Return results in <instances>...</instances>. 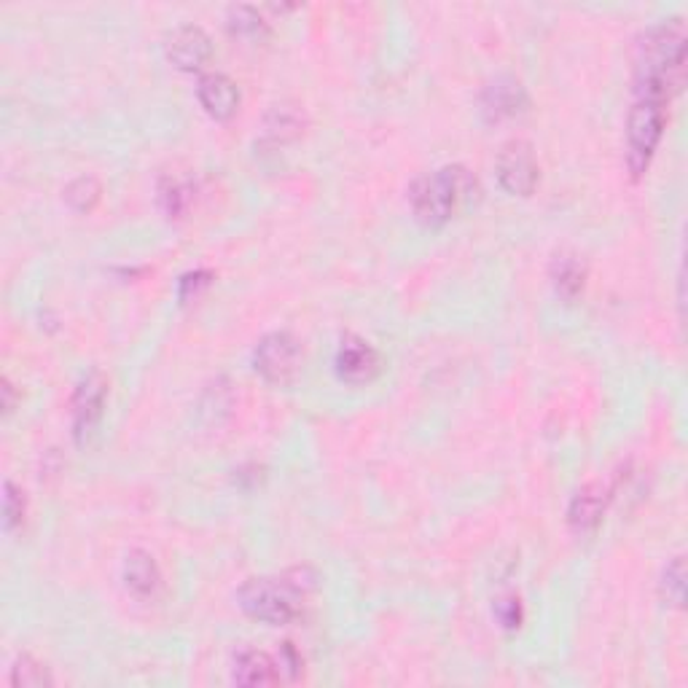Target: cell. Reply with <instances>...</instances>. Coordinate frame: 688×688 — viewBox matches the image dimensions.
Wrapping results in <instances>:
<instances>
[{
  "instance_id": "cell-1",
  "label": "cell",
  "mask_w": 688,
  "mask_h": 688,
  "mask_svg": "<svg viewBox=\"0 0 688 688\" xmlns=\"http://www.w3.org/2000/svg\"><path fill=\"white\" fill-rule=\"evenodd\" d=\"M686 36L680 20L653 27L637 43L635 87L637 100L667 103L684 84Z\"/></svg>"
},
{
  "instance_id": "cell-2",
  "label": "cell",
  "mask_w": 688,
  "mask_h": 688,
  "mask_svg": "<svg viewBox=\"0 0 688 688\" xmlns=\"http://www.w3.org/2000/svg\"><path fill=\"white\" fill-rule=\"evenodd\" d=\"M298 595L302 584L288 578H251L237 591V600L242 611L256 622L285 627L298 616Z\"/></svg>"
},
{
  "instance_id": "cell-3",
  "label": "cell",
  "mask_w": 688,
  "mask_h": 688,
  "mask_svg": "<svg viewBox=\"0 0 688 688\" xmlns=\"http://www.w3.org/2000/svg\"><path fill=\"white\" fill-rule=\"evenodd\" d=\"M409 205L417 221L422 227H444L458 211V196H455L453 175L449 167L436 173H425L409 186Z\"/></svg>"
},
{
  "instance_id": "cell-4",
  "label": "cell",
  "mask_w": 688,
  "mask_h": 688,
  "mask_svg": "<svg viewBox=\"0 0 688 688\" xmlns=\"http://www.w3.org/2000/svg\"><path fill=\"white\" fill-rule=\"evenodd\" d=\"M664 103L657 100H637L627 116V165L632 175H642L651 165V156L657 151L664 132Z\"/></svg>"
},
{
  "instance_id": "cell-5",
  "label": "cell",
  "mask_w": 688,
  "mask_h": 688,
  "mask_svg": "<svg viewBox=\"0 0 688 688\" xmlns=\"http://www.w3.org/2000/svg\"><path fill=\"white\" fill-rule=\"evenodd\" d=\"M302 347H298L296 336L288 331H275L267 334L253 349V369L262 374L269 385H291L302 371Z\"/></svg>"
},
{
  "instance_id": "cell-6",
  "label": "cell",
  "mask_w": 688,
  "mask_h": 688,
  "mask_svg": "<svg viewBox=\"0 0 688 688\" xmlns=\"http://www.w3.org/2000/svg\"><path fill=\"white\" fill-rule=\"evenodd\" d=\"M109 402V380L100 371H89L73 393V438L78 447H87L98 433Z\"/></svg>"
},
{
  "instance_id": "cell-7",
  "label": "cell",
  "mask_w": 688,
  "mask_h": 688,
  "mask_svg": "<svg viewBox=\"0 0 688 688\" xmlns=\"http://www.w3.org/2000/svg\"><path fill=\"white\" fill-rule=\"evenodd\" d=\"M495 175L506 194L530 196L538 186V162H535L533 145L524 140H511L500 149L495 162Z\"/></svg>"
},
{
  "instance_id": "cell-8",
  "label": "cell",
  "mask_w": 688,
  "mask_h": 688,
  "mask_svg": "<svg viewBox=\"0 0 688 688\" xmlns=\"http://www.w3.org/2000/svg\"><path fill=\"white\" fill-rule=\"evenodd\" d=\"M334 366L340 380L349 385H366V382L377 380V374L382 371L380 353L360 336H344L336 349Z\"/></svg>"
},
{
  "instance_id": "cell-9",
  "label": "cell",
  "mask_w": 688,
  "mask_h": 688,
  "mask_svg": "<svg viewBox=\"0 0 688 688\" xmlns=\"http://www.w3.org/2000/svg\"><path fill=\"white\" fill-rule=\"evenodd\" d=\"M165 54L178 71H200L213 58V41L200 25H180L167 36Z\"/></svg>"
},
{
  "instance_id": "cell-10",
  "label": "cell",
  "mask_w": 688,
  "mask_h": 688,
  "mask_svg": "<svg viewBox=\"0 0 688 688\" xmlns=\"http://www.w3.org/2000/svg\"><path fill=\"white\" fill-rule=\"evenodd\" d=\"M527 109V92L522 84L511 76H498L489 81L482 92V114L487 122H504L514 118Z\"/></svg>"
},
{
  "instance_id": "cell-11",
  "label": "cell",
  "mask_w": 688,
  "mask_h": 688,
  "mask_svg": "<svg viewBox=\"0 0 688 688\" xmlns=\"http://www.w3.org/2000/svg\"><path fill=\"white\" fill-rule=\"evenodd\" d=\"M196 98L205 114L216 122H227L240 111V89L224 73H207L196 84Z\"/></svg>"
},
{
  "instance_id": "cell-12",
  "label": "cell",
  "mask_w": 688,
  "mask_h": 688,
  "mask_svg": "<svg viewBox=\"0 0 688 688\" xmlns=\"http://www.w3.org/2000/svg\"><path fill=\"white\" fill-rule=\"evenodd\" d=\"M608 509V493L600 484H586L584 489L573 495L571 509H568V522L578 535H589L600 527L602 517Z\"/></svg>"
},
{
  "instance_id": "cell-13",
  "label": "cell",
  "mask_w": 688,
  "mask_h": 688,
  "mask_svg": "<svg viewBox=\"0 0 688 688\" xmlns=\"http://www.w3.org/2000/svg\"><path fill=\"white\" fill-rule=\"evenodd\" d=\"M231 680H234L237 686H275L280 684L278 662H275V657H269L267 651L245 648V651L237 653Z\"/></svg>"
},
{
  "instance_id": "cell-14",
  "label": "cell",
  "mask_w": 688,
  "mask_h": 688,
  "mask_svg": "<svg viewBox=\"0 0 688 688\" xmlns=\"http://www.w3.org/2000/svg\"><path fill=\"white\" fill-rule=\"evenodd\" d=\"M124 584L140 600L156 597V591L162 589V573L149 551H129L127 560H124Z\"/></svg>"
},
{
  "instance_id": "cell-15",
  "label": "cell",
  "mask_w": 688,
  "mask_h": 688,
  "mask_svg": "<svg viewBox=\"0 0 688 688\" xmlns=\"http://www.w3.org/2000/svg\"><path fill=\"white\" fill-rule=\"evenodd\" d=\"M307 129V116L296 103H278L264 116V135L272 143H293Z\"/></svg>"
},
{
  "instance_id": "cell-16",
  "label": "cell",
  "mask_w": 688,
  "mask_h": 688,
  "mask_svg": "<svg viewBox=\"0 0 688 688\" xmlns=\"http://www.w3.org/2000/svg\"><path fill=\"white\" fill-rule=\"evenodd\" d=\"M551 285H555L557 296L565 298V302H575L586 285L584 262L578 256H571V253H560L551 262Z\"/></svg>"
},
{
  "instance_id": "cell-17",
  "label": "cell",
  "mask_w": 688,
  "mask_h": 688,
  "mask_svg": "<svg viewBox=\"0 0 688 688\" xmlns=\"http://www.w3.org/2000/svg\"><path fill=\"white\" fill-rule=\"evenodd\" d=\"M194 202V180L189 175L170 173L160 180V205L167 218H183Z\"/></svg>"
},
{
  "instance_id": "cell-18",
  "label": "cell",
  "mask_w": 688,
  "mask_h": 688,
  "mask_svg": "<svg viewBox=\"0 0 688 688\" xmlns=\"http://www.w3.org/2000/svg\"><path fill=\"white\" fill-rule=\"evenodd\" d=\"M227 25L234 36L245 38V41H258V38H264L269 33L267 22L262 20V14L253 5H234V9H229Z\"/></svg>"
},
{
  "instance_id": "cell-19",
  "label": "cell",
  "mask_w": 688,
  "mask_h": 688,
  "mask_svg": "<svg viewBox=\"0 0 688 688\" xmlns=\"http://www.w3.org/2000/svg\"><path fill=\"white\" fill-rule=\"evenodd\" d=\"M52 684L54 678L49 675V670L38 659H33L30 653H22L14 662V667H11V686L16 688H43Z\"/></svg>"
},
{
  "instance_id": "cell-20",
  "label": "cell",
  "mask_w": 688,
  "mask_h": 688,
  "mask_svg": "<svg viewBox=\"0 0 688 688\" xmlns=\"http://www.w3.org/2000/svg\"><path fill=\"white\" fill-rule=\"evenodd\" d=\"M659 591L662 600L673 608H684L686 602V565L684 557H675L667 568H664L662 581H659Z\"/></svg>"
},
{
  "instance_id": "cell-21",
  "label": "cell",
  "mask_w": 688,
  "mask_h": 688,
  "mask_svg": "<svg viewBox=\"0 0 688 688\" xmlns=\"http://www.w3.org/2000/svg\"><path fill=\"white\" fill-rule=\"evenodd\" d=\"M100 194H103V189H100L98 180L92 175H81L65 189V202L76 213H89L100 202Z\"/></svg>"
},
{
  "instance_id": "cell-22",
  "label": "cell",
  "mask_w": 688,
  "mask_h": 688,
  "mask_svg": "<svg viewBox=\"0 0 688 688\" xmlns=\"http://www.w3.org/2000/svg\"><path fill=\"white\" fill-rule=\"evenodd\" d=\"M25 511H27L25 493H22L14 482H5L3 484V524L9 533L25 522Z\"/></svg>"
},
{
  "instance_id": "cell-23",
  "label": "cell",
  "mask_w": 688,
  "mask_h": 688,
  "mask_svg": "<svg viewBox=\"0 0 688 688\" xmlns=\"http://www.w3.org/2000/svg\"><path fill=\"white\" fill-rule=\"evenodd\" d=\"M493 613H495V619H498L500 627H504L506 632H514V629L522 627L524 611H522V602H519V597H514V595L498 597V600H495Z\"/></svg>"
},
{
  "instance_id": "cell-24",
  "label": "cell",
  "mask_w": 688,
  "mask_h": 688,
  "mask_svg": "<svg viewBox=\"0 0 688 688\" xmlns=\"http://www.w3.org/2000/svg\"><path fill=\"white\" fill-rule=\"evenodd\" d=\"M211 283H213V272H207V269H196V272L183 275L178 283V298L183 304H189L191 298L200 296V293L205 291Z\"/></svg>"
},
{
  "instance_id": "cell-25",
  "label": "cell",
  "mask_w": 688,
  "mask_h": 688,
  "mask_svg": "<svg viewBox=\"0 0 688 688\" xmlns=\"http://www.w3.org/2000/svg\"><path fill=\"white\" fill-rule=\"evenodd\" d=\"M275 662H278V673H280V680L288 678H298V673H302V657L296 653V648L291 646V642H285L283 648H280V653L275 657Z\"/></svg>"
},
{
  "instance_id": "cell-26",
  "label": "cell",
  "mask_w": 688,
  "mask_h": 688,
  "mask_svg": "<svg viewBox=\"0 0 688 688\" xmlns=\"http://www.w3.org/2000/svg\"><path fill=\"white\" fill-rule=\"evenodd\" d=\"M0 393H3V411L5 415H11L16 406V396H14V385L9 382V377H3V382H0Z\"/></svg>"
}]
</instances>
